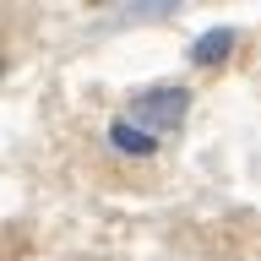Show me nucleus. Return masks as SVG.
I'll list each match as a JSON object with an SVG mask.
<instances>
[{
	"label": "nucleus",
	"mask_w": 261,
	"mask_h": 261,
	"mask_svg": "<svg viewBox=\"0 0 261 261\" xmlns=\"http://www.w3.org/2000/svg\"><path fill=\"white\" fill-rule=\"evenodd\" d=\"M185 109H191V93L185 87H147V93L130 98V125H142L152 142H158L163 130H174L179 120H185Z\"/></svg>",
	"instance_id": "1"
},
{
	"label": "nucleus",
	"mask_w": 261,
	"mask_h": 261,
	"mask_svg": "<svg viewBox=\"0 0 261 261\" xmlns=\"http://www.w3.org/2000/svg\"><path fill=\"white\" fill-rule=\"evenodd\" d=\"M109 147H114V152H130V158H152V152H158V142H152L142 125H130L125 114L109 125Z\"/></svg>",
	"instance_id": "2"
},
{
	"label": "nucleus",
	"mask_w": 261,
	"mask_h": 261,
	"mask_svg": "<svg viewBox=\"0 0 261 261\" xmlns=\"http://www.w3.org/2000/svg\"><path fill=\"white\" fill-rule=\"evenodd\" d=\"M228 44H234V28H212V33H201L191 44V60L196 65H218V60H228Z\"/></svg>",
	"instance_id": "3"
}]
</instances>
